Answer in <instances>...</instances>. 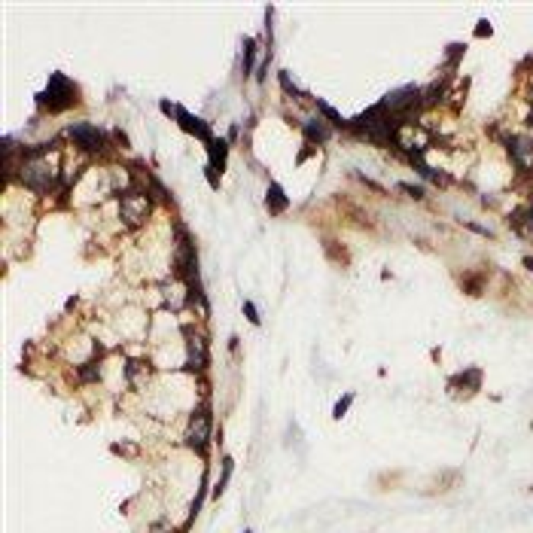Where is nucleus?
<instances>
[{"label":"nucleus","mask_w":533,"mask_h":533,"mask_svg":"<svg viewBox=\"0 0 533 533\" xmlns=\"http://www.w3.org/2000/svg\"><path fill=\"white\" fill-rule=\"evenodd\" d=\"M211 439H213V414H211V403H202L198 409L189 414V423H186V445L193 448L195 454H207L211 448Z\"/></svg>","instance_id":"f257e3e1"},{"label":"nucleus","mask_w":533,"mask_h":533,"mask_svg":"<svg viewBox=\"0 0 533 533\" xmlns=\"http://www.w3.org/2000/svg\"><path fill=\"white\" fill-rule=\"evenodd\" d=\"M37 101L43 104L49 113H64L68 107L77 104V82L68 80L64 73H52V77H49L46 91L37 98Z\"/></svg>","instance_id":"f03ea898"},{"label":"nucleus","mask_w":533,"mask_h":533,"mask_svg":"<svg viewBox=\"0 0 533 533\" xmlns=\"http://www.w3.org/2000/svg\"><path fill=\"white\" fill-rule=\"evenodd\" d=\"M19 180L28 189H34V193H49V189H52V183H55V168L49 162H43V159L22 162Z\"/></svg>","instance_id":"7ed1b4c3"},{"label":"nucleus","mask_w":533,"mask_h":533,"mask_svg":"<svg viewBox=\"0 0 533 533\" xmlns=\"http://www.w3.org/2000/svg\"><path fill=\"white\" fill-rule=\"evenodd\" d=\"M68 137L77 144L80 149H86V153H104L107 149V135L101 128H95L91 122H77L68 128Z\"/></svg>","instance_id":"20e7f679"},{"label":"nucleus","mask_w":533,"mask_h":533,"mask_svg":"<svg viewBox=\"0 0 533 533\" xmlns=\"http://www.w3.org/2000/svg\"><path fill=\"white\" fill-rule=\"evenodd\" d=\"M381 104H384L387 113L403 116L412 104H421V89L418 86H403V89H396V91H390V95L381 98Z\"/></svg>","instance_id":"39448f33"},{"label":"nucleus","mask_w":533,"mask_h":533,"mask_svg":"<svg viewBox=\"0 0 533 533\" xmlns=\"http://www.w3.org/2000/svg\"><path fill=\"white\" fill-rule=\"evenodd\" d=\"M149 213V202L144 193H137V189H125L122 193V216L128 226H137L140 220Z\"/></svg>","instance_id":"423d86ee"},{"label":"nucleus","mask_w":533,"mask_h":533,"mask_svg":"<svg viewBox=\"0 0 533 533\" xmlns=\"http://www.w3.org/2000/svg\"><path fill=\"white\" fill-rule=\"evenodd\" d=\"M174 119H177V125H180L183 131H186V135H195L198 140H204V147L213 140L211 125H207V122L202 119V116H193V113L186 110V107H180V104H177V113H174Z\"/></svg>","instance_id":"0eeeda50"},{"label":"nucleus","mask_w":533,"mask_h":533,"mask_svg":"<svg viewBox=\"0 0 533 533\" xmlns=\"http://www.w3.org/2000/svg\"><path fill=\"white\" fill-rule=\"evenodd\" d=\"M506 149H509L512 162L518 165L521 171L533 168V140H527V137H509V140H506Z\"/></svg>","instance_id":"6e6552de"},{"label":"nucleus","mask_w":533,"mask_h":533,"mask_svg":"<svg viewBox=\"0 0 533 533\" xmlns=\"http://www.w3.org/2000/svg\"><path fill=\"white\" fill-rule=\"evenodd\" d=\"M186 366L189 369H195V372H202L207 369V338L204 336H189L186 341Z\"/></svg>","instance_id":"1a4fd4ad"},{"label":"nucleus","mask_w":533,"mask_h":533,"mask_svg":"<svg viewBox=\"0 0 533 533\" xmlns=\"http://www.w3.org/2000/svg\"><path fill=\"white\" fill-rule=\"evenodd\" d=\"M265 207H269V213H284L287 207H290V195L284 193V186H280L278 180H271L269 183V193H265Z\"/></svg>","instance_id":"9d476101"},{"label":"nucleus","mask_w":533,"mask_h":533,"mask_svg":"<svg viewBox=\"0 0 533 533\" xmlns=\"http://www.w3.org/2000/svg\"><path fill=\"white\" fill-rule=\"evenodd\" d=\"M207 153H211V168L216 174H223L226 171V162H229V140H223V137H213L211 144H207Z\"/></svg>","instance_id":"9b49d317"},{"label":"nucleus","mask_w":533,"mask_h":533,"mask_svg":"<svg viewBox=\"0 0 533 533\" xmlns=\"http://www.w3.org/2000/svg\"><path fill=\"white\" fill-rule=\"evenodd\" d=\"M302 131H305V137L308 140H314V144H323V140H329V128L323 125L320 119H308L302 122Z\"/></svg>","instance_id":"f8f14e48"},{"label":"nucleus","mask_w":533,"mask_h":533,"mask_svg":"<svg viewBox=\"0 0 533 533\" xmlns=\"http://www.w3.org/2000/svg\"><path fill=\"white\" fill-rule=\"evenodd\" d=\"M232 472H235V460L226 454L223 457V470H220V479H216V485H213V497H223V490L229 488V481H232Z\"/></svg>","instance_id":"ddd939ff"},{"label":"nucleus","mask_w":533,"mask_h":533,"mask_svg":"<svg viewBox=\"0 0 533 533\" xmlns=\"http://www.w3.org/2000/svg\"><path fill=\"white\" fill-rule=\"evenodd\" d=\"M317 110H320L323 116H326V122H329V125H336V128H347V125H351V122L345 119V116H341V113L336 110V107H329L326 101H317Z\"/></svg>","instance_id":"4468645a"},{"label":"nucleus","mask_w":533,"mask_h":533,"mask_svg":"<svg viewBox=\"0 0 533 533\" xmlns=\"http://www.w3.org/2000/svg\"><path fill=\"white\" fill-rule=\"evenodd\" d=\"M278 80H280V89H284L290 98H296V101H302V98H305V91L299 89L293 80H290V73H287V70H280V73H278Z\"/></svg>","instance_id":"2eb2a0df"},{"label":"nucleus","mask_w":533,"mask_h":533,"mask_svg":"<svg viewBox=\"0 0 533 533\" xmlns=\"http://www.w3.org/2000/svg\"><path fill=\"white\" fill-rule=\"evenodd\" d=\"M204 497H207V476L202 479V488H198V494H195V500H193V509H189V518H186V524H193V521L198 518V512H202Z\"/></svg>","instance_id":"dca6fc26"},{"label":"nucleus","mask_w":533,"mask_h":533,"mask_svg":"<svg viewBox=\"0 0 533 533\" xmlns=\"http://www.w3.org/2000/svg\"><path fill=\"white\" fill-rule=\"evenodd\" d=\"M253 68H256V43L253 40H244V77H250L253 73Z\"/></svg>","instance_id":"f3484780"},{"label":"nucleus","mask_w":533,"mask_h":533,"mask_svg":"<svg viewBox=\"0 0 533 533\" xmlns=\"http://www.w3.org/2000/svg\"><path fill=\"white\" fill-rule=\"evenodd\" d=\"M451 384H470V390H476L481 384V372L479 369H470L463 375H457V378H451Z\"/></svg>","instance_id":"a211bd4d"},{"label":"nucleus","mask_w":533,"mask_h":533,"mask_svg":"<svg viewBox=\"0 0 533 533\" xmlns=\"http://www.w3.org/2000/svg\"><path fill=\"white\" fill-rule=\"evenodd\" d=\"M354 393H345V396H341L338 399V403L336 405H332V418H336V421H341V418H345V414H347V409H351V405H354Z\"/></svg>","instance_id":"6ab92c4d"},{"label":"nucleus","mask_w":533,"mask_h":533,"mask_svg":"<svg viewBox=\"0 0 533 533\" xmlns=\"http://www.w3.org/2000/svg\"><path fill=\"white\" fill-rule=\"evenodd\" d=\"M98 378H101V363H98V360L80 369V381H98Z\"/></svg>","instance_id":"aec40b11"},{"label":"nucleus","mask_w":533,"mask_h":533,"mask_svg":"<svg viewBox=\"0 0 533 533\" xmlns=\"http://www.w3.org/2000/svg\"><path fill=\"white\" fill-rule=\"evenodd\" d=\"M244 317L250 320V323H253V326H260V311H256V305L253 302H244Z\"/></svg>","instance_id":"412c9836"},{"label":"nucleus","mask_w":533,"mask_h":533,"mask_svg":"<svg viewBox=\"0 0 533 533\" xmlns=\"http://www.w3.org/2000/svg\"><path fill=\"white\" fill-rule=\"evenodd\" d=\"M399 189H403L405 195H412V198H423V189H421V186H412V183H399Z\"/></svg>","instance_id":"4be33fe9"},{"label":"nucleus","mask_w":533,"mask_h":533,"mask_svg":"<svg viewBox=\"0 0 533 533\" xmlns=\"http://www.w3.org/2000/svg\"><path fill=\"white\" fill-rule=\"evenodd\" d=\"M204 177H207V183H211L213 189H220V174H216L211 165H204Z\"/></svg>","instance_id":"5701e85b"},{"label":"nucleus","mask_w":533,"mask_h":533,"mask_svg":"<svg viewBox=\"0 0 533 533\" xmlns=\"http://www.w3.org/2000/svg\"><path fill=\"white\" fill-rule=\"evenodd\" d=\"M149 533H171V530H168V524L165 521H156L153 527H149Z\"/></svg>","instance_id":"b1692460"},{"label":"nucleus","mask_w":533,"mask_h":533,"mask_svg":"<svg viewBox=\"0 0 533 533\" xmlns=\"http://www.w3.org/2000/svg\"><path fill=\"white\" fill-rule=\"evenodd\" d=\"M476 34H479V37H488V34H490V24H488V22H481L479 28H476Z\"/></svg>","instance_id":"393cba45"},{"label":"nucleus","mask_w":533,"mask_h":533,"mask_svg":"<svg viewBox=\"0 0 533 533\" xmlns=\"http://www.w3.org/2000/svg\"><path fill=\"white\" fill-rule=\"evenodd\" d=\"M524 269H527L533 274V256H524Z\"/></svg>","instance_id":"a878e982"},{"label":"nucleus","mask_w":533,"mask_h":533,"mask_svg":"<svg viewBox=\"0 0 533 533\" xmlns=\"http://www.w3.org/2000/svg\"><path fill=\"white\" fill-rule=\"evenodd\" d=\"M244 533H253V530H244Z\"/></svg>","instance_id":"bb28decb"}]
</instances>
